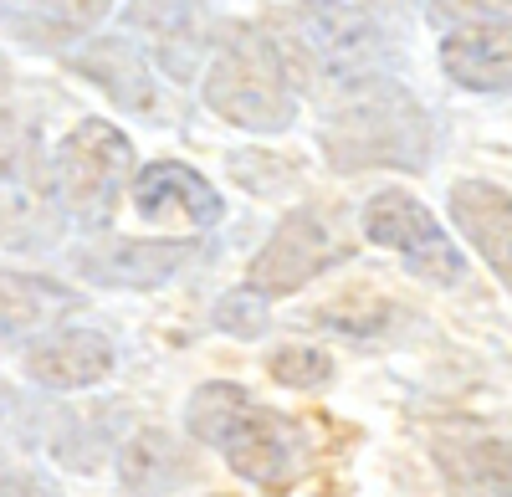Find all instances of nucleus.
<instances>
[{
    "instance_id": "nucleus-1",
    "label": "nucleus",
    "mask_w": 512,
    "mask_h": 497,
    "mask_svg": "<svg viewBox=\"0 0 512 497\" xmlns=\"http://www.w3.org/2000/svg\"><path fill=\"white\" fill-rule=\"evenodd\" d=\"M185 421H190V436L205 441V446H216L241 482L277 492V487H287L297 477V457H303L297 431L277 416V410H267L262 400H251L241 385H205V390H195Z\"/></svg>"
},
{
    "instance_id": "nucleus-2",
    "label": "nucleus",
    "mask_w": 512,
    "mask_h": 497,
    "mask_svg": "<svg viewBox=\"0 0 512 497\" xmlns=\"http://www.w3.org/2000/svg\"><path fill=\"white\" fill-rule=\"evenodd\" d=\"M323 149L338 170H364V164H410L420 170L431 154V123L420 103L405 98L395 82H364V93L349 98L323 129Z\"/></svg>"
},
{
    "instance_id": "nucleus-3",
    "label": "nucleus",
    "mask_w": 512,
    "mask_h": 497,
    "mask_svg": "<svg viewBox=\"0 0 512 497\" xmlns=\"http://www.w3.org/2000/svg\"><path fill=\"white\" fill-rule=\"evenodd\" d=\"M205 103L216 118L251 134H282L297 118V98L287 88V57L272 36L236 31L205 72Z\"/></svg>"
},
{
    "instance_id": "nucleus-4",
    "label": "nucleus",
    "mask_w": 512,
    "mask_h": 497,
    "mask_svg": "<svg viewBox=\"0 0 512 497\" xmlns=\"http://www.w3.org/2000/svg\"><path fill=\"white\" fill-rule=\"evenodd\" d=\"M128 159H134V144H128L108 118H82L57 144V159H52L57 195L82 226H103L118 211Z\"/></svg>"
},
{
    "instance_id": "nucleus-5",
    "label": "nucleus",
    "mask_w": 512,
    "mask_h": 497,
    "mask_svg": "<svg viewBox=\"0 0 512 497\" xmlns=\"http://www.w3.org/2000/svg\"><path fill=\"white\" fill-rule=\"evenodd\" d=\"M297 36L318 57V67H328L338 82H359V88L384 77V62H390L384 31L354 0H303L297 6Z\"/></svg>"
},
{
    "instance_id": "nucleus-6",
    "label": "nucleus",
    "mask_w": 512,
    "mask_h": 497,
    "mask_svg": "<svg viewBox=\"0 0 512 497\" xmlns=\"http://www.w3.org/2000/svg\"><path fill=\"white\" fill-rule=\"evenodd\" d=\"M344 257H349V241H338L333 221L303 205V211H292L272 231V241L256 252V262L246 267V282L267 298H287V293H297L303 282H313L318 272H328Z\"/></svg>"
},
{
    "instance_id": "nucleus-7",
    "label": "nucleus",
    "mask_w": 512,
    "mask_h": 497,
    "mask_svg": "<svg viewBox=\"0 0 512 497\" xmlns=\"http://www.w3.org/2000/svg\"><path fill=\"white\" fill-rule=\"evenodd\" d=\"M364 236L374 246L410 257V267L431 282H461V257L446 241V231L436 226V216L405 190H379L364 211Z\"/></svg>"
},
{
    "instance_id": "nucleus-8",
    "label": "nucleus",
    "mask_w": 512,
    "mask_h": 497,
    "mask_svg": "<svg viewBox=\"0 0 512 497\" xmlns=\"http://www.w3.org/2000/svg\"><path fill=\"white\" fill-rule=\"evenodd\" d=\"M134 205L154 226H190V231H205L226 216V200L216 195V185H205V175H195L190 164H175V159L149 164L134 180Z\"/></svg>"
},
{
    "instance_id": "nucleus-9",
    "label": "nucleus",
    "mask_w": 512,
    "mask_h": 497,
    "mask_svg": "<svg viewBox=\"0 0 512 497\" xmlns=\"http://www.w3.org/2000/svg\"><path fill=\"white\" fill-rule=\"evenodd\" d=\"M72 67L82 77H93L98 88L134 118H149V123H164V98H159V82L149 77V62L144 52L134 47L128 36H98L93 47H82L72 57Z\"/></svg>"
},
{
    "instance_id": "nucleus-10",
    "label": "nucleus",
    "mask_w": 512,
    "mask_h": 497,
    "mask_svg": "<svg viewBox=\"0 0 512 497\" xmlns=\"http://www.w3.org/2000/svg\"><path fill=\"white\" fill-rule=\"evenodd\" d=\"M113 375V344L93 328H57L26 349V380L41 390H88Z\"/></svg>"
},
{
    "instance_id": "nucleus-11",
    "label": "nucleus",
    "mask_w": 512,
    "mask_h": 497,
    "mask_svg": "<svg viewBox=\"0 0 512 497\" xmlns=\"http://www.w3.org/2000/svg\"><path fill=\"white\" fill-rule=\"evenodd\" d=\"M123 21L139 36H149L154 57L164 62L169 77L190 82L205 57V16L195 0H128Z\"/></svg>"
},
{
    "instance_id": "nucleus-12",
    "label": "nucleus",
    "mask_w": 512,
    "mask_h": 497,
    "mask_svg": "<svg viewBox=\"0 0 512 497\" xmlns=\"http://www.w3.org/2000/svg\"><path fill=\"white\" fill-rule=\"evenodd\" d=\"M441 67H446V77H456L472 93L512 88V16L507 21L487 16L472 26H456L441 41Z\"/></svg>"
},
{
    "instance_id": "nucleus-13",
    "label": "nucleus",
    "mask_w": 512,
    "mask_h": 497,
    "mask_svg": "<svg viewBox=\"0 0 512 497\" xmlns=\"http://www.w3.org/2000/svg\"><path fill=\"white\" fill-rule=\"evenodd\" d=\"M195 257L190 241H103L77 252V272L108 287H159Z\"/></svg>"
},
{
    "instance_id": "nucleus-14",
    "label": "nucleus",
    "mask_w": 512,
    "mask_h": 497,
    "mask_svg": "<svg viewBox=\"0 0 512 497\" xmlns=\"http://www.w3.org/2000/svg\"><path fill=\"white\" fill-rule=\"evenodd\" d=\"M451 221L482 252V262L512 287V195L487 180L451 185Z\"/></svg>"
},
{
    "instance_id": "nucleus-15",
    "label": "nucleus",
    "mask_w": 512,
    "mask_h": 497,
    "mask_svg": "<svg viewBox=\"0 0 512 497\" xmlns=\"http://www.w3.org/2000/svg\"><path fill=\"white\" fill-rule=\"evenodd\" d=\"M118 482L128 492H175L195 482V451L180 446L169 431H139L118 457Z\"/></svg>"
},
{
    "instance_id": "nucleus-16",
    "label": "nucleus",
    "mask_w": 512,
    "mask_h": 497,
    "mask_svg": "<svg viewBox=\"0 0 512 497\" xmlns=\"http://www.w3.org/2000/svg\"><path fill=\"white\" fill-rule=\"evenodd\" d=\"M72 308H77L72 287L47 282V277H11V272H0V349L21 344L26 334H41L52 318H62Z\"/></svg>"
},
{
    "instance_id": "nucleus-17",
    "label": "nucleus",
    "mask_w": 512,
    "mask_h": 497,
    "mask_svg": "<svg viewBox=\"0 0 512 497\" xmlns=\"http://www.w3.org/2000/svg\"><path fill=\"white\" fill-rule=\"evenodd\" d=\"M436 462L456 492H512V441H446Z\"/></svg>"
},
{
    "instance_id": "nucleus-18",
    "label": "nucleus",
    "mask_w": 512,
    "mask_h": 497,
    "mask_svg": "<svg viewBox=\"0 0 512 497\" xmlns=\"http://www.w3.org/2000/svg\"><path fill=\"white\" fill-rule=\"evenodd\" d=\"M113 11V0H31L16 16V36L31 47H67L82 41L103 16Z\"/></svg>"
},
{
    "instance_id": "nucleus-19",
    "label": "nucleus",
    "mask_w": 512,
    "mask_h": 497,
    "mask_svg": "<svg viewBox=\"0 0 512 497\" xmlns=\"http://www.w3.org/2000/svg\"><path fill=\"white\" fill-rule=\"evenodd\" d=\"M41 164V129L26 113H0V185H26Z\"/></svg>"
},
{
    "instance_id": "nucleus-20",
    "label": "nucleus",
    "mask_w": 512,
    "mask_h": 497,
    "mask_svg": "<svg viewBox=\"0 0 512 497\" xmlns=\"http://www.w3.org/2000/svg\"><path fill=\"white\" fill-rule=\"evenodd\" d=\"M267 369H272V380L287 385V390H318V385L333 380V359H328L323 349H308V344L277 349V354L267 359Z\"/></svg>"
},
{
    "instance_id": "nucleus-21",
    "label": "nucleus",
    "mask_w": 512,
    "mask_h": 497,
    "mask_svg": "<svg viewBox=\"0 0 512 497\" xmlns=\"http://www.w3.org/2000/svg\"><path fill=\"white\" fill-rule=\"evenodd\" d=\"M216 328L231 339H262L267 334V293H256V287H236L216 303Z\"/></svg>"
},
{
    "instance_id": "nucleus-22",
    "label": "nucleus",
    "mask_w": 512,
    "mask_h": 497,
    "mask_svg": "<svg viewBox=\"0 0 512 497\" xmlns=\"http://www.w3.org/2000/svg\"><path fill=\"white\" fill-rule=\"evenodd\" d=\"M502 11V0H431V21L436 26H472Z\"/></svg>"
},
{
    "instance_id": "nucleus-23",
    "label": "nucleus",
    "mask_w": 512,
    "mask_h": 497,
    "mask_svg": "<svg viewBox=\"0 0 512 497\" xmlns=\"http://www.w3.org/2000/svg\"><path fill=\"white\" fill-rule=\"evenodd\" d=\"M6 82H11V72H6V62H0V98H6Z\"/></svg>"
},
{
    "instance_id": "nucleus-24",
    "label": "nucleus",
    "mask_w": 512,
    "mask_h": 497,
    "mask_svg": "<svg viewBox=\"0 0 512 497\" xmlns=\"http://www.w3.org/2000/svg\"><path fill=\"white\" fill-rule=\"evenodd\" d=\"M16 6H21V0H0V16H11Z\"/></svg>"
},
{
    "instance_id": "nucleus-25",
    "label": "nucleus",
    "mask_w": 512,
    "mask_h": 497,
    "mask_svg": "<svg viewBox=\"0 0 512 497\" xmlns=\"http://www.w3.org/2000/svg\"><path fill=\"white\" fill-rule=\"evenodd\" d=\"M354 6H390V0H354Z\"/></svg>"
}]
</instances>
